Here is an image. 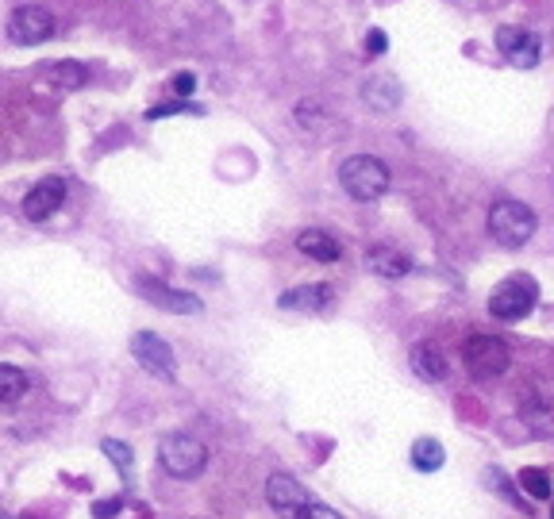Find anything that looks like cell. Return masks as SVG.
Segmentation results:
<instances>
[{
    "label": "cell",
    "mask_w": 554,
    "mask_h": 519,
    "mask_svg": "<svg viewBox=\"0 0 554 519\" xmlns=\"http://www.w3.org/2000/svg\"><path fill=\"white\" fill-rule=\"evenodd\" d=\"M362 100L374 108V112H393L397 104H401V85L393 81V77H370L366 85H362Z\"/></svg>",
    "instance_id": "cell-16"
},
{
    "label": "cell",
    "mask_w": 554,
    "mask_h": 519,
    "mask_svg": "<svg viewBox=\"0 0 554 519\" xmlns=\"http://www.w3.org/2000/svg\"><path fill=\"white\" fill-rule=\"evenodd\" d=\"M131 354H135V362L143 366V370L158 373L162 381H174L177 377V362H174V350L166 339H158L151 331H139L135 339H131Z\"/></svg>",
    "instance_id": "cell-8"
},
{
    "label": "cell",
    "mask_w": 554,
    "mask_h": 519,
    "mask_svg": "<svg viewBox=\"0 0 554 519\" xmlns=\"http://www.w3.org/2000/svg\"><path fill=\"white\" fill-rule=\"evenodd\" d=\"M47 74H51V81L58 89H81L89 81V70L81 62H54Z\"/></svg>",
    "instance_id": "cell-19"
},
{
    "label": "cell",
    "mask_w": 554,
    "mask_h": 519,
    "mask_svg": "<svg viewBox=\"0 0 554 519\" xmlns=\"http://www.w3.org/2000/svg\"><path fill=\"white\" fill-rule=\"evenodd\" d=\"M266 500H270V508H274L277 516L285 519H301V512L312 504L308 493H304V485L293 473H270L266 477Z\"/></svg>",
    "instance_id": "cell-7"
},
{
    "label": "cell",
    "mask_w": 554,
    "mask_h": 519,
    "mask_svg": "<svg viewBox=\"0 0 554 519\" xmlns=\"http://www.w3.org/2000/svg\"><path fill=\"white\" fill-rule=\"evenodd\" d=\"M535 227H539V216L524 200H497L489 208V235H493V243H501L508 250L524 247L535 235Z\"/></svg>",
    "instance_id": "cell-2"
},
{
    "label": "cell",
    "mask_w": 554,
    "mask_h": 519,
    "mask_svg": "<svg viewBox=\"0 0 554 519\" xmlns=\"http://www.w3.org/2000/svg\"><path fill=\"white\" fill-rule=\"evenodd\" d=\"M366 270L385 277V281H401L404 273L412 270V258L401 254L397 247H385V243H381V247L366 250Z\"/></svg>",
    "instance_id": "cell-14"
},
{
    "label": "cell",
    "mask_w": 554,
    "mask_h": 519,
    "mask_svg": "<svg viewBox=\"0 0 554 519\" xmlns=\"http://www.w3.org/2000/svg\"><path fill=\"white\" fill-rule=\"evenodd\" d=\"M189 104L185 100H170V104H154L151 112H147V120H158V116H174V112H185Z\"/></svg>",
    "instance_id": "cell-24"
},
{
    "label": "cell",
    "mask_w": 554,
    "mask_h": 519,
    "mask_svg": "<svg viewBox=\"0 0 554 519\" xmlns=\"http://www.w3.org/2000/svg\"><path fill=\"white\" fill-rule=\"evenodd\" d=\"M497 50H501L504 58L516 66V70H531V66H539V39L524 31V27H501L497 31Z\"/></svg>",
    "instance_id": "cell-9"
},
{
    "label": "cell",
    "mask_w": 554,
    "mask_h": 519,
    "mask_svg": "<svg viewBox=\"0 0 554 519\" xmlns=\"http://www.w3.org/2000/svg\"><path fill=\"white\" fill-rule=\"evenodd\" d=\"M135 289H139V297H147L151 304L166 308V312H201V300L193 297V293L170 289L166 281H154V277H135Z\"/></svg>",
    "instance_id": "cell-11"
},
{
    "label": "cell",
    "mask_w": 554,
    "mask_h": 519,
    "mask_svg": "<svg viewBox=\"0 0 554 519\" xmlns=\"http://www.w3.org/2000/svg\"><path fill=\"white\" fill-rule=\"evenodd\" d=\"M27 396V373L20 366L0 362V404H16Z\"/></svg>",
    "instance_id": "cell-18"
},
{
    "label": "cell",
    "mask_w": 554,
    "mask_h": 519,
    "mask_svg": "<svg viewBox=\"0 0 554 519\" xmlns=\"http://www.w3.org/2000/svg\"><path fill=\"white\" fill-rule=\"evenodd\" d=\"M297 250H301L304 258H316V262H339L343 258V243L328 235V231H320V227H308L297 235Z\"/></svg>",
    "instance_id": "cell-15"
},
{
    "label": "cell",
    "mask_w": 554,
    "mask_h": 519,
    "mask_svg": "<svg viewBox=\"0 0 554 519\" xmlns=\"http://www.w3.org/2000/svg\"><path fill=\"white\" fill-rule=\"evenodd\" d=\"M389 166L374 158V154H351L343 166H339V185L347 189V197L362 200V204H370V200H378L389 193Z\"/></svg>",
    "instance_id": "cell-1"
},
{
    "label": "cell",
    "mask_w": 554,
    "mask_h": 519,
    "mask_svg": "<svg viewBox=\"0 0 554 519\" xmlns=\"http://www.w3.org/2000/svg\"><path fill=\"white\" fill-rule=\"evenodd\" d=\"M412 370L420 381H431V385H439V381H447V373H451V362H447V354L439 350L435 343H416L412 346Z\"/></svg>",
    "instance_id": "cell-13"
},
{
    "label": "cell",
    "mask_w": 554,
    "mask_h": 519,
    "mask_svg": "<svg viewBox=\"0 0 554 519\" xmlns=\"http://www.w3.org/2000/svg\"><path fill=\"white\" fill-rule=\"evenodd\" d=\"M539 304V285H535V277L528 273H512V277H504L501 285L493 289V297H489V316L501 323H516L531 316V308Z\"/></svg>",
    "instance_id": "cell-3"
},
{
    "label": "cell",
    "mask_w": 554,
    "mask_h": 519,
    "mask_svg": "<svg viewBox=\"0 0 554 519\" xmlns=\"http://www.w3.org/2000/svg\"><path fill=\"white\" fill-rule=\"evenodd\" d=\"M158 462H162V470L170 477L189 481V477L204 473V466H208V446L201 439H193V435H185V431H174V435H166L158 443Z\"/></svg>",
    "instance_id": "cell-4"
},
{
    "label": "cell",
    "mask_w": 554,
    "mask_h": 519,
    "mask_svg": "<svg viewBox=\"0 0 554 519\" xmlns=\"http://www.w3.org/2000/svg\"><path fill=\"white\" fill-rule=\"evenodd\" d=\"M520 489H528V496H535V500H547L551 496V477H547V470H535V466H528V470H520Z\"/></svg>",
    "instance_id": "cell-20"
},
{
    "label": "cell",
    "mask_w": 554,
    "mask_h": 519,
    "mask_svg": "<svg viewBox=\"0 0 554 519\" xmlns=\"http://www.w3.org/2000/svg\"><path fill=\"white\" fill-rule=\"evenodd\" d=\"M462 362L478 381H493V377H501L512 366V354H508V346L497 335H481L478 331V335H470L462 343Z\"/></svg>",
    "instance_id": "cell-5"
},
{
    "label": "cell",
    "mask_w": 554,
    "mask_h": 519,
    "mask_svg": "<svg viewBox=\"0 0 554 519\" xmlns=\"http://www.w3.org/2000/svg\"><path fill=\"white\" fill-rule=\"evenodd\" d=\"M62 204H66V181H62V177H43V181L24 197V216L31 223H43V220H51Z\"/></svg>",
    "instance_id": "cell-10"
},
{
    "label": "cell",
    "mask_w": 554,
    "mask_h": 519,
    "mask_svg": "<svg viewBox=\"0 0 554 519\" xmlns=\"http://www.w3.org/2000/svg\"><path fill=\"white\" fill-rule=\"evenodd\" d=\"M101 446H104V454H108V458H112V462H116L120 470L131 473V466H135V454H131V446L116 443V439H104Z\"/></svg>",
    "instance_id": "cell-21"
},
{
    "label": "cell",
    "mask_w": 554,
    "mask_h": 519,
    "mask_svg": "<svg viewBox=\"0 0 554 519\" xmlns=\"http://www.w3.org/2000/svg\"><path fill=\"white\" fill-rule=\"evenodd\" d=\"M297 124L301 127L320 124V100H301V104H297Z\"/></svg>",
    "instance_id": "cell-22"
},
{
    "label": "cell",
    "mask_w": 554,
    "mask_h": 519,
    "mask_svg": "<svg viewBox=\"0 0 554 519\" xmlns=\"http://www.w3.org/2000/svg\"><path fill=\"white\" fill-rule=\"evenodd\" d=\"M193 89H197V77H193V74H177L174 77V93H177V97H189Z\"/></svg>",
    "instance_id": "cell-26"
},
{
    "label": "cell",
    "mask_w": 554,
    "mask_h": 519,
    "mask_svg": "<svg viewBox=\"0 0 554 519\" xmlns=\"http://www.w3.org/2000/svg\"><path fill=\"white\" fill-rule=\"evenodd\" d=\"M301 519H339V512L328 508V504H316V500H312V504L301 512Z\"/></svg>",
    "instance_id": "cell-25"
},
{
    "label": "cell",
    "mask_w": 554,
    "mask_h": 519,
    "mask_svg": "<svg viewBox=\"0 0 554 519\" xmlns=\"http://www.w3.org/2000/svg\"><path fill=\"white\" fill-rule=\"evenodd\" d=\"M385 47H389L385 31H381V27H374V31L366 35V54H374V58H378V54H385Z\"/></svg>",
    "instance_id": "cell-23"
},
{
    "label": "cell",
    "mask_w": 554,
    "mask_h": 519,
    "mask_svg": "<svg viewBox=\"0 0 554 519\" xmlns=\"http://www.w3.org/2000/svg\"><path fill=\"white\" fill-rule=\"evenodd\" d=\"M8 35L24 47H35V43H47L54 35V16L43 8V4H20L8 20Z\"/></svg>",
    "instance_id": "cell-6"
},
{
    "label": "cell",
    "mask_w": 554,
    "mask_h": 519,
    "mask_svg": "<svg viewBox=\"0 0 554 519\" xmlns=\"http://www.w3.org/2000/svg\"><path fill=\"white\" fill-rule=\"evenodd\" d=\"M443 462H447V450H443V443L439 439H416L412 443V466L420 473H435V470H443Z\"/></svg>",
    "instance_id": "cell-17"
},
{
    "label": "cell",
    "mask_w": 554,
    "mask_h": 519,
    "mask_svg": "<svg viewBox=\"0 0 554 519\" xmlns=\"http://www.w3.org/2000/svg\"><path fill=\"white\" fill-rule=\"evenodd\" d=\"M551 519H554V512H551Z\"/></svg>",
    "instance_id": "cell-29"
},
{
    "label": "cell",
    "mask_w": 554,
    "mask_h": 519,
    "mask_svg": "<svg viewBox=\"0 0 554 519\" xmlns=\"http://www.w3.org/2000/svg\"><path fill=\"white\" fill-rule=\"evenodd\" d=\"M0 519H20V516H8V512H0Z\"/></svg>",
    "instance_id": "cell-28"
},
{
    "label": "cell",
    "mask_w": 554,
    "mask_h": 519,
    "mask_svg": "<svg viewBox=\"0 0 554 519\" xmlns=\"http://www.w3.org/2000/svg\"><path fill=\"white\" fill-rule=\"evenodd\" d=\"M120 504H124V500H101V504H97V508H93V516H97V519L116 516V512H120Z\"/></svg>",
    "instance_id": "cell-27"
},
{
    "label": "cell",
    "mask_w": 554,
    "mask_h": 519,
    "mask_svg": "<svg viewBox=\"0 0 554 519\" xmlns=\"http://www.w3.org/2000/svg\"><path fill=\"white\" fill-rule=\"evenodd\" d=\"M281 308H289V312H324L335 304V289H331L328 281H316V285H297V289H289V293H281L277 297Z\"/></svg>",
    "instance_id": "cell-12"
}]
</instances>
